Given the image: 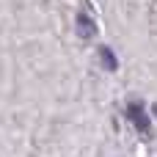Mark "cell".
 <instances>
[{"instance_id":"4","label":"cell","mask_w":157,"mask_h":157,"mask_svg":"<svg viewBox=\"0 0 157 157\" xmlns=\"http://www.w3.org/2000/svg\"><path fill=\"white\" fill-rule=\"evenodd\" d=\"M155 113H157V108H155Z\"/></svg>"},{"instance_id":"1","label":"cell","mask_w":157,"mask_h":157,"mask_svg":"<svg viewBox=\"0 0 157 157\" xmlns=\"http://www.w3.org/2000/svg\"><path fill=\"white\" fill-rule=\"evenodd\" d=\"M124 113H127V119H130L138 130H149V116H146V110H144L141 102H130Z\"/></svg>"},{"instance_id":"2","label":"cell","mask_w":157,"mask_h":157,"mask_svg":"<svg viewBox=\"0 0 157 157\" xmlns=\"http://www.w3.org/2000/svg\"><path fill=\"white\" fill-rule=\"evenodd\" d=\"M77 30H80V36H83V39L97 36V25H94V19H91L88 14H77Z\"/></svg>"},{"instance_id":"3","label":"cell","mask_w":157,"mask_h":157,"mask_svg":"<svg viewBox=\"0 0 157 157\" xmlns=\"http://www.w3.org/2000/svg\"><path fill=\"white\" fill-rule=\"evenodd\" d=\"M99 58H102V63H105L110 72L119 66V61H116V55H113V50H110V47H102V50H99Z\"/></svg>"}]
</instances>
